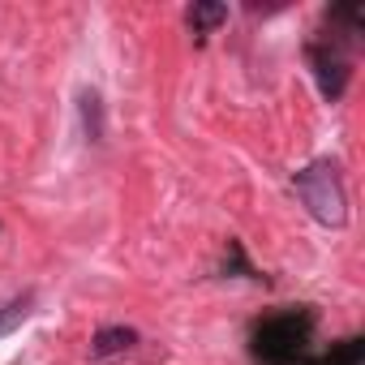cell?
I'll return each instance as SVG.
<instances>
[{"mask_svg": "<svg viewBox=\"0 0 365 365\" xmlns=\"http://www.w3.org/2000/svg\"><path fill=\"white\" fill-rule=\"evenodd\" d=\"M301 365H365V339L348 335V339L331 344L322 356H301Z\"/></svg>", "mask_w": 365, "mask_h": 365, "instance_id": "cell-5", "label": "cell"}, {"mask_svg": "<svg viewBox=\"0 0 365 365\" xmlns=\"http://www.w3.org/2000/svg\"><path fill=\"white\" fill-rule=\"evenodd\" d=\"M31 314H35V292H22V297L5 301V305H0V339L14 335V331H18Z\"/></svg>", "mask_w": 365, "mask_h": 365, "instance_id": "cell-7", "label": "cell"}, {"mask_svg": "<svg viewBox=\"0 0 365 365\" xmlns=\"http://www.w3.org/2000/svg\"><path fill=\"white\" fill-rule=\"evenodd\" d=\"M133 344H138V331L133 327H99L95 339H91V356L95 361H112V356L129 352Z\"/></svg>", "mask_w": 365, "mask_h": 365, "instance_id": "cell-4", "label": "cell"}, {"mask_svg": "<svg viewBox=\"0 0 365 365\" xmlns=\"http://www.w3.org/2000/svg\"><path fill=\"white\" fill-rule=\"evenodd\" d=\"M292 190L301 198V207L327 224V228H344L348 224V194H344V180H339V168L331 159H314L309 168H301L292 176Z\"/></svg>", "mask_w": 365, "mask_h": 365, "instance_id": "cell-2", "label": "cell"}, {"mask_svg": "<svg viewBox=\"0 0 365 365\" xmlns=\"http://www.w3.org/2000/svg\"><path fill=\"white\" fill-rule=\"evenodd\" d=\"M78 108H82V129H86V138H91V142H103L108 125H103V99H99V91H82Z\"/></svg>", "mask_w": 365, "mask_h": 365, "instance_id": "cell-8", "label": "cell"}, {"mask_svg": "<svg viewBox=\"0 0 365 365\" xmlns=\"http://www.w3.org/2000/svg\"><path fill=\"white\" fill-rule=\"evenodd\" d=\"M314 327H318V314L309 305L275 309L254 327L250 352H254L258 365H301V356L314 339Z\"/></svg>", "mask_w": 365, "mask_h": 365, "instance_id": "cell-1", "label": "cell"}, {"mask_svg": "<svg viewBox=\"0 0 365 365\" xmlns=\"http://www.w3.org/2000/svg\"><path fill=\"white\" fill-rule=\"evenodd\" d=\"M348 43L344 35H331V39H314L309 43V69H314V82L322 91L327 103L344 99L348 91V78H352V56H348Z\"/></svg>", "mask_w": 365, "mask_h": 365, "instance_id": "cell-3", "label": "cell"}, {"mask_svg": "<svg viewBox=\"0 0 365 365\" xmlns=\"http://www.w3.org/2000/svg\"><path fill=\"white\" fill-rule=\"evenodd\" d=\"M185 22H190L194 35H211L215 26L228 22V5L224 0H194V5L185 9Z\"/></svg>", "mask_w": 365, "mask_h": 365, "instance_id": "cell-6", "label": "cell"}]
</instances>
